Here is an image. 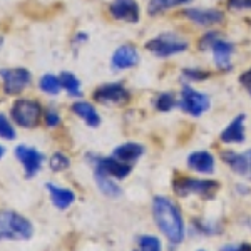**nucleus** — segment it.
Returning <instances> with one entry per match:
<instances>
[{
	"instance_id": "obj_35",
	"label": "nucleus",
	"mask_w": 251,
	"mask_h": 251,
	"mask_svg": "<svg viewBox=\"0 0 251 251\" xmlns=\"http://www.w3.org/2000/svg\"><path fill=\"white\" fill-rule=\"evenodd\" d=\"M87 39H89V35L86 34V32H79V34L75 35V42H79V44H84Z\"/></svg>"
},
{
	"instance_id": "obj_7",
	"label": "nucleus",
	"mask_w": 251,
	"mask_h": 251,
	"mask_svg": "<svg viewBox=\"0 0 251 251\" xmlns=\"http://www.w3.org/2000/svg\"><path fill=\"white\" fill-rule=\"evenodd\" d=\"M7 240H30L34 234V226L27 218L15 211H7L0 218Z\"/></svg>"
},
{
	"instance_id": "obj_32",
	"label": "nucleus",
	"mask_w": 251,
	"mask_h": 251,
	"mask_svg": "<svg viewBox=\"0 0 251 251\" xmlns=\"http://www.w3.org/2000/svg\"><path fill=\"white\" fill-rule=\"evenodd\" d=\"M238 82H240V86L245 89L246 94L251 97V66L241 72L240 77H238Z\"/></svg>"
},
{
	"instance_id": "obj_11",
	"label": "nucleus",
	"mask_w": 251,
	"mask_h": 251,
	"mask_svg": "<svg viewBox=\"0 0 251 251\" xmlns=\"http://www.w3.org/2000/svg\"><path fill=\"white\" fill-rule=\"evenodd\" d=\"M141 54L134 44H123L114 50L111 57V66L114 71H127L139 66Z\"/></svg>"
},
{
	"instance_id": "obj_16",
	"label": "nucleus",
	"mask_w": 251,
	"mask_h": 251,
	"mask_svg": "<svg viewBox=\"0 0 251 251\" xmlns=\"http://www.w3.org/2000/svg\"><path fill=\"white\" fill-rule=\"evenodd\" d=\"M186 164L191 171L198 174H213L216 169V159L209 151L200 149V151H193L186 159Z\"/></svg>"
},
{
	"instance_id": "obj_21",
	"label": "nucleus",
	"mask_w": 251,
	"mask_h": 251,
	"mask_svg": "<svg viewBox=\"0 0 251 251\" xmlns=\"http://www.w3.org/2000/svg\"><path fill=\"white\" fill-rule=\"evenodd\" d=\"M72 112L75 116L80 117V119L86 123L89 127H99L102 119H100L99 112L96 111V107L92 104L86 102V100H77V102L72 104Z\"/></svg>"
},
{
	"instance_id": "obj_17",
	"label": "nucleus",
	"mask_w": 251,
	"mask_h": 251,
	"mask_svg": "<svg viewBox=\"0 0 251 251\" xmlns=\"http://www.w3.org/2000/svg\"><path fill=\"white\" fill-rule=\"evenodd\" d=\"M220 157L223 163L228 166L234 174H238V176H248L250 164H248V156H246V152L225 149V151L220 152Z\"/></svg>"
},
{
	"instance_id": "obj_8",
	"label": "nucleus",
	"mask_w": 251,
	"mask_h": 251,
	"mask_svg": "<svg viewBox=\"0 0 251 251\" xmlns=\"http://www.w3.org/2000/svg\"><path fill=\"white\" fill-rule=\"evenodd\" d=\"M40 112L42 111H40L39 102H35L32 99H19L12 106L10 116L15 121V124H19L20 127L32 129L39 124Z\"/></svg>"
},
{
	"instance_id": "obj_33",
	"label": "nucleus",
	"mask_w": 251,
	"mask_h": 251,
	"mask_svg": "<svg viewBox=\"0 0 251 251\" xmlns=\"http://www.w3.org/2000/svg\"><path fill=\"white\" fill-rule=\"evenodd\" d=\"M220 251H251V243H246V241L229 243V245L221 246Z\"/></svg>"
},
{
	"instance_id": "obj_22",
	"label": "nucleus",
	"mask_w": 251,
	"mask_h": 251,
	"mask_svg": "<svg viewBox=\"0 0 251 251\" xmlns=\"http://www.w3.org/2000/svg\"><path fill=\"white\" fill-rule=\"evenodd\" d=\"M213 75L211 71L204 67H200V66H188V67H183L179 72V79L183 80V84H201V82H206L209 77Z\"/></svg>"
},
{
	"instance_id": "obj_37",
	"label": "nucleus",
	"mask_w": 251,
	"mask_h": 251,
	"mask_svg": "<svg viewBox=\"0 0 251 251\" xmlns=\"http://www.w3.org/2000/svg\"><path fill=\"white\" fill-rule=\"evenodd\" d=\"M3 156H5V148H3V146H0V159H2Z\"/></svg>"
},
{
	"instance_id": "obj_4",
	"label": "nucleus",
	"mask_w": 251,
	"mask_h": 251,
	"mask_svg": "<svg viewBox=\"0 0 251 251\" xmlns=\"http://www.w3.org/2000/svg\"><path fill=\"white\" fill-rule=\"evenodd\" d=\"M218 189H220V183L214 179L176 176L173 181V191L179 198H186L189 194H198L203 200H213L216 196Z\"/></svg>"
},
{
	"instance_id": "obj_28",
	"label": "nucleus",
	"mask_w": 251,
	"mask_h": 251,
	"mask_svg": "<svg viewBox=\"0 0 251 251\" xmlns=\"http://www.w3.org/2000/svg\"><path fill=\"white\" fill-rule=\"evenodd\" d=\"M161 241L159 238L151 236V234H144L137 240V248L134 251H161Z\"/></svg>"
},
{
	"instance_id": "obj_18",
	"label": "nucleus",
	"mask_w": 251,
	"mask_h": 251,
	"mask_svg": "<svg viewBox=\"0 0 251 251\" xmlns=\"http://www.w3.org/2000/svg\"><path fill=\"white\" fill-rule=\"evenodd\" d=\"M46 188L49 194H50L52 204L57 209H60V211H66V209H69L74 204V201H75L74 191H71V189H67V188H60V186L54 183H46Z\"/></svg>"
},
{
	"instance_id": "obj_6",
	"label": "nucleus",
	"mask_w": 251,
	"mask_h": 251,
	"mask_svg": "<svg viewBox=\"0 0 251 251\" xmlns=\"http://www.w3.org/2000/svg\"><path fill=\"white\" fill-rule=\"evenodd\" d=\"M181 17L191 22L196 27H203V29H214V27L221 25L226 20L225 10L221 9H209V7H184L181 10Z\"/></svg>"
},
{
	"instance_id": "obj_10",
	"label": "nucleus",
	"mask_w": 251,
	"mask_h": 251,
	"mask_svg": "<svg viewBox=\"0 0 251 251\" xmlns=\"http://www.w3.org/2000/svg\"><path fill=\"white\" fill-rule=\"evenodd\" d=\"M0 75H2V82H3V92L9 96L20 94L32 80L30 72L24 67L5 69V71L0 72Z\"/></svg>"
},
{
	"instance_id": "obj_9",
	"label": "nucleus",
	"mask_w": 251,
	"mask_h": 251,
	"mask_svg": "<svg viewBox=\"0 0 251 251\" xmlns=\"http://www.w3.org/2000/svg\"><path fill=\"white\" fill-rule=\"evenodd\" d=\"M211 57L214 67L220 72H231L234 67V54H236V44L229 39H218L216 44L211 47Z\"/></svg>"
},
{
	"instance_id": "obj_23",
	"label": "nucleus",
	"mask_w": 251,
	"mask_h": 251,
	"mask_svg": "<svg viewBox=\"0 0 251 251\" xmlns=\"http://www.w3.org/2000/svg\"><path fill=\"white\" fill-rule=\"evenodd\" d=\"M152 107L156 109L157 112H171L173 109L177 107V94L173 91H161L157 92L152 99Z\"/></svg>"
},
{
	"instance_id": "obj_24",
	"label": "nucleus",
	"mask_w": 251,
	"mask_h": 251,
	"mask_svg": "<svg viewBox=\"0 0 251 251\" xmlns=\"http://www.w3.org/2000/svg\"><path fill=\"white\" fill-rule=\"evenodd\" d=\"M94 181H96L97 188L100 189V193H104L106 196L109 198L121 196V189H119V186H117L116 179H112L111 176L104 174L102 171H99V169H94Z\"/></svg>"
},
{
	"instance_id": "obj_3",
	"label": "nucleus",
	"mask_w": 251,
	"mask_h": 251,
	"mask_svg": "<svg viewBox=\"0 0 251 251\" xmlns=\"http://www.w3.org/2000/svg\"><path fill=\"white\" fill-rule=\"evenodd\" d=\"M177 107L184 114L198 119L211 109V96L208 92L189 86V84H183L179 94H177Z\"/></svg>"
},
{
	"instance_id": "obj_30",
	"label": "nucleus",
	"mask_w": 251,
	"mask_h": 251,
	"mask_svg": "<svg viewBox=\"0 0 251 251\" xmlns=\"http://www.w3.org/2000/svg\"><path fill=\"white\" fill-rule=\"evenodd\" d=\"M0 137H3L7 141L15 139V129L5 114H0Z\"/></svg>"
},
{
	"instance_id": "obj_29",
	"label": "nucleus",
	"mask_w": 251,
	"mask_h": 251,
	"mask_svg": "<svg viewBox=\"0 0 251 251\" xmlns=\"http://www.w3.org/2000/svg\"><path fill=\"white\" fill-rule=\"evenodd\" d=\"M49 166H50L52 171L59 173V171H64V169H67L69 166H71V161H69V157L64 154V152H54V154L50 156Z\"/></svg>"
},
{
	"instance_id": "obj_36",
	"label": "nucleus",
	"mask_w": 251,
	"mask_h": 251,
	"mask_svg": "<svg viewBox=\"0 0 251 251\" xmlns=\"http://www.w3.org/2000/svg\"><path fill=\"white\" fill-rule=\"evenodd\" d=\"M246 156H248V164H250V171H248V177L251 179V149H248V151H245Z\"/></svg>"
},
{
	"instance_id": "obj_12",
	"label": "nucleus",
	"mask_w": 251,
	"mask_h": 251,
	"mask_svg": "<svg viewBox=\"0 0 251 251\" xmlns=\"http://www.w3.org/2000/svg\"><path fill=\"white\" fill-rule=\"evenodd\" d=\"M112 19L127 24H137L141 20V7L137 0H112L109 5Z\"/></svg>"
},
{
	"instance_id": "obj_31",
	"label": "nucleus",
	"mask_w": 251,
	"mask_h": 251,
	"mask_svg": "<svg viewBox=\"0 0 251 251\" xmlns=\"http://www.w3.org/2000/svg\"><path fill=\"white\" fill-rule=\"evenodd\" d=\"M226 9L228 12H250L251 0H226Z\"/></svg>"
},
{
	"instance_id": "obj_19",
	"label": "nucleus",
	"mask_w": 251,
	"mask_h": 251,
	"mask_svg": "<svg viewBox=\"0 0 251 251\" xmlns=\"http://www.w3.org/2000/svg\"><path fill=\"white\" fill-rule=\"evenodd\" d=\"M193 2L194 0H149L146 12H148L149 17H159V15H164L168 10L189 7Z\"/></svg>"
},
{
	"instance_id": "obj_13",
	"label": "nucleus",
	"mask_w": 251,
	"mask_h": 251,
	"mask_svg": "<svg viewBox=\"0 0 251 251\" xmlns=\"http://www.w3.org/2000/svg\"><path fill=\"white\" fill-rule=\"evenodd\" d=\"M15 157L20 161V164L25 169L27 177H34L40 171L44 163V154L30 146H17L15 148Z\"/></svg>"
},
{
	"instance_id": "obj_26",
	"label": "nucleus",
	"mask_w": 251,
	"mask_h": 251,
	"mask_svg": "<svg viewBox=\"0 0 251 251\" xmlns=\"http://www.w3.org/2000/svg\"><path fill=\"white\" fill-rule=\"evenodd\" d=\"M218 39H221L220 30H216V29H206L204 34L196 40V49L200 52H203V54H206V52L211 50V47L214 46V44H216Z\"/></svg>"
},
{
	"instance_id": "obj_38",
	"label": "nucleus",
	"mask_w": 251,
	"mask_h": 251,
	"mask_svg": "<svg viewBox=\"0 0 251 251\" xmlns=\"http://www.w3.org/2000/svg\"><path fill=\"white\" fill-rule=\"evenodd\" d=\"M198 251H204V250H198Z\"/></svg>"
},
{
	"instance_id": "obj_27",
	"label": "nucleus",
	"mask_w": 251,
	"mask_h": 251,
	"mask_svg": "<svg viewBox=\"0 0 251 251\" xmlns=\"http://www.w3.org/2000/svg\"><path fill=\"white\" fill-rule=\"evenodd\" d=\"M39 86L42 89V92H46L49 96H57L62 89L60 79L54 74H44L39 80Z\"/></svg>"
},
{
	"instance_id": "obj_2",
	"label": "nucleus",
	"mask_w": 251,
	"mask_h": 251,
	"mask_svg": "<svg viewBox=\"0 0 251 251\" xmlns=\"http://www.w3.org/2000/svg\"><path fill=\"white\" fill-rule=\"evenodd\" d=\"M189 40L177 32H163L151 37L144 44V49L157 59H171L189 50Z\"/></svg>"
},
{
	"instance_id": "obj_25",
	"label": "nucleus",
	"mask_w": 251,
	"mask_h": 251,
	"mask_svg": "<svg viewBox=\"0 0 251 251\" xmlns=\"http://www.w3.org/2000/svg\"><path fill=\"white\" fill-rule=\"evenodd\" d=\"M59 79H60V84H62V89L69 96H72V97L82 96V87H80V80L77 75H74L72 72L66 71L59 75Z\"/></svg>"
},
{
	"instance_id": "obj_5",
	"label": "nucleus",
	"mask_w": 251,
	"mask_h": 251,
	"mask_svg": "<svg viewBox=\"0 0 251 251\" xmlns=\"http://www.w3.org/2000/svg\"><path fill=\"white\" fill-rule=\"evenodd\" d=\"M92 99L100 106L124 107L131 102L132 94L123 82H107L99 86L92 92Z\"/></svg>"
},
{
	"instance_id": "obj_14",
	"label": "nucleus",
	"mask_w": 251,
	"mask_h": 251,
	"mask_svg": "<svg viewBox=\"0 0 251 251\" xmlns=\"http://www.w3.org/2000/svg\"><path fill=\"white\" fill-rule=\"evenodd\" d=\"M94 164V169H99L104 174L111 176L112 179L121 181L126 179V177L131 174L132 171V166L127 163H123V161L116 159V157H96V161H92Z\"/></svg>"
},
{
	"instance_id": "obj_20",
	"label": "nucleus",
	"mask_w": 251,
	"mask_h": 251,
	"mask_svg": "<svg viewBox=\"0 0 251 251\" xmlns=\"http://www.w3.org/2000/svg\"><path fill=\"white\" fill-rule=\"evenodd\" d=\"M143 156H144V146L139 143L119 144V146H116L114 151H112V157H116V159L123 161V163H127V164L136 163V161L141 159Z\"/></svg>"
},
{
	"instance_id": "obj_1",
	"label": "nucleus",
	"mask_w": 251,
	"mask_h": 251,
	"mask_svg": "<svg viewBox=\"0 0 251 251\" xmlns=\"http://www.w3.org/2000/svg\"><path fill=\"white\" fill-rule=\"evenodd\" d=\"M152 214H154V221L159 231L168 238L169 243L173 245L183 243L186 234L184 220L181 216L179 208L169 198L156 196L152 200Z\"/></svg>"
},
{
	"instance_id": "obj_34",
	"label": "nucleus",
	"mask_w": 251,
	"mask_h": 251,
	"mask_svg": "<svg viewBox=\"0 0 251 251\" xmlns=\"http://www.w3.org/2000/svg\"><path fill=\"white\" fill-rule=\"evenodd\" d=\"M46 124L49 126V127H57V126L60 124V116L55 109H49V111L46 112Z\"/></svg>"
},
{
	"instance_id": "obj_15",
	"label": "nucleus",
	"mask_w": 251,
	"mask_h": 251,
	"mask_svg": "<svg viewBox=\"0 0 251 251\" xmlns=\"http://www.w3.org/2000/svg\"><path fill=\"white\" fill-rule=\"evenodd\" d=\"M246 114L234 116L229 124L220 132V141L223 144H241L246 141Z\"/></svg>"
}]
</instances>
